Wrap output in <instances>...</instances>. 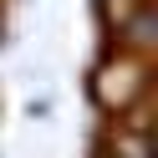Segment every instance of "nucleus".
Listing matches in <instances>:
<instances>
[{
	"label": "nucleus",
	"mask_w": 158,
	"mask_h": 158,
	"mask_svg": "<svg viewBox=\"0 0 158 158\" xmlns=\"http://www.w3.org/2000/svg\"><path fill=\"white\" fill-rule=\"evenodd\" d=\"M143 92H148V56H133V51H123V46L92 72V97L107 112H117V123H123L133 107H143Z\"/></svg>",
	"instance_id": "1"
}]
</instances>
